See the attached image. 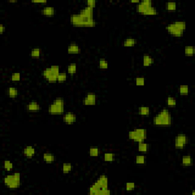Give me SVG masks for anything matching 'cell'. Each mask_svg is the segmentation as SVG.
I'll return each instance as SVG.
<instances>
[{
  "label": "cell",
  "instance_id": "e0dca14e",
  "mask_svg": "<svg viewBox=\"0 0 195 195\" xmlns=\"http://www.w3.org/2000/svg\"><path fill=\"white\" fill-rule=\"evenodd\" d=\"M80 14L82 15H84V16L88 17V18H94V8L86 6L80 11Z\"/></svg>",
  "mask_w": 195,
  "mask_h": 195
},
{
  "label": "cell",
  "instance_id": "bcb514c9",
  "mask_svg": "<svg viewBox=\"0 0 195 195\" xmlns=\"http://www.w3.org/2000/svg\"><path fill=\"white\" fill-rule=\"evenodd\" d=\"M8 2H9V3H17L18 1H17V0H9Z\"/></svg>",
  "mask_w": 195,
  "mask_h": 195
},
{
  "label": "cell",
  "instance_id": "60d3db41",
  "mask_svg": "<svg viewBox=\"0 0 195 195\" xmlns=\"http://www.w3.org/2000/svg\"><path fill=\"white\" fill-rule=\"evenodd\" d=\"M21 78H22V76H21V73L19 72H15L14 73L12 76H10V80L12 82H19L21 80Z\"/></svg>",
  "mask_w": 195,
  "mask_h": 195
},
{
  "label": "cell",
  "instance_id": "8fae6325",
  "mask_svg": "<svg viewBox=\"0 0 195 195\" xmlns=\"http://www.w3.org/2000/svg\"><path fill=\"white\" fill-rule=\"evenodd\" d=\"M97 102V95L93 92H88L86 94L82 99V104L85 106H94Z\"/></svg>",
  "mask_w": 195,
  "mask_h": 195
},
{
  "label": "cell",
  "instance_id": "9a60e30c",
  "mask_svg": "<svg viewBox=\"0 0 195 195\" xmlns=\"http://www.w3.org/2000/svg\"><path fill=\"white\" fill-rule=\"evenodd\" d=\"M35 153H36V149L32 146H27L26 147L22 149V154L25 155V157L28 158V159H32L34 156Z\"/></svg>",
  "mask_w": 195,
  "mask_h": 195
},
{
  "label": "cell",
  "instance_id": "7c38bea8",
  "mask_svg": "<svg viewBox=\"0 0 195 195\" xmlns=\"http://www.w3.org/2000/svg\"><path fill=\"white\" fill-rule=\"evenodd\" d=\"M76 120H77V116L72 111H68L63 114V121L66 125H72L75 124L76 122Z\"/></svg>",
  "mask_w": 195,
  "mask_h": 195
},
{
  "label": "cell",
  "instance_id": "f1b7e54d",
  "mask_svg": "<svg viewBox=\"0 0 195 195\" xmlns=\"http://www.w3.org/2000/svg\"><path fill=\"white\" fill-rule=\"evenodd\" d=\"M8 95L11 98H15L18 95V89L15 87H9L8 88Z\"/></svg>",
  "mask_w": 195,
  "mask_h": 195
},
{
  "label": "cell",
  "instance_id": "5bb4252c",
  "mask_svg": "<svg viewBox=\"0 0 195 195\" xmlns=\"http://www.w3.org/2000/svg\"><path fill=\"white\" fill-rule=\"evenodd\" d=\"M67 53L72 55L80 54L81 53V48L79 44H77L75 42H72L67 46Z\"/></svg>",
  "mask_w": 195,
  "mask_h": 195
},
{
  "label": "cell",
  "instance_id": "52a82bcc",
  "mask_svg": "<svg viewBox=\"0 0 195 195\" xmlns=\"http://www.w3.org/2000/svg\"><path fill=\"white\" fill-rule=\"evenodd\" d=\"M48 112L51 115H63L65 112L64 99L57 98L53 100L48 107Z\"/></svg>",
  "mask_w": 195,
  "mask_h": 195
},
{
  "label": "cell",
  "instance_id": "ba28073f",
  "mask_svg": "<svg viewBox=\"0 0 195 195\" xmlns=\"http://www.w3.org/2000/svg\"><path fill=\"white\" fill-rule=\"evenodd\" d=\"M128 138L137 143L143 142L147 138V130L144 128H136L128 132Z\"/></svg>",
  "mask_w": 195,
  "mask_h": 195
},
{
  "label": "cell",
  "instance_id": "7402d4cb",
  "mask_svg": "<svg viewBox=\"0 0 195 195\" xmlns=\"http://www.w3.org/2000/svg\"><path fill=\"white\" fill-rule=\"evenodd\" d=\"M138 114L142 117H148L150 114V108L148 106H140L138 108Z\"/></svg>",
  "mask_w": 195,
  "mask_h": 195
},
{
  "label": "cell",
  "instance_id": "d590c367",
  "mask_svg": "<svg viewBox=\"0 0 195 195\" xmlns=\"http://www.w3.org/2000/svg\"><path fill=\"white\" fill-rule=\"evenodd\" d=\"M3 168L6 172H11L13 169L14 165L10 160H5L3 162Z\"/></svg>",
  "mask_w": 195,
  "mask_h": 195
},
{
  "label": "cell",
  "instance_id": "277c9868",
  "mask_svg": "<svg viewBox=\"0 0 195 195\" xmlns=\"http://www.w3.org/2000/svg\"><path fill=\"white\" fill-rule=\"evenodd\" d=\"M136 12L138 14L145 16H154L158 15V11L151 0H142L136 5Z\"/></svg>",
  "mask_w": 195,
  "mask_h": 195
},
{
  "label": "cell",
  "instance_id": "7bdbcfd3",
  "mask_svg": "<svg viewBox=\"0 0 195 195\" xmlns=\"http://www.w3.org/2000/svg\"><path fill=\"white\" fill-rule=\"evenodd\" d=\"M32 3L34 4H46L47 3V1L46 0H32Z\"/></svg>",
  "mask_w": 195,
  "mask_h": 195
},
{
  "label": "cell",
  "instance_id": "e575fe53",
  "mask_svg": "<svg viewBox=\"0 0 195 195\" xmlns=\"http://www.w3.org/2000/svg\"><path fill=\"white\" fill-rule=\"evenodd\" d=\"M98 66L101 70H108V62L104 58H100L98 61Z\"/></svg>",
  "mask_w": 195,
  "mask_h": 195
},
{
  "label": "cell",
  "instance_id": "d6986e66",
  "mask_svg": "<svg viewBox=\"0 0 195 195\" xmlns=\"http://www.w3.org/2000/svg\"><path fill=\"white\" fill-rule=\"evenodd\" d=\"M193 165V159L190 155H184L182 157V165L189 167Z\"/></svg>",
  "mask_w": 195,
  "mask_h": 195
},
{
  "label": "cell",
  "instance_id": "9c48e42d",
  "mask_svg": "<svg viewBox=\"0 0 195 195\" xmlns=\"http://www.w3.org/2000/svg\"><path fill=\"white\" fill-rule=\"evenodd\" d=\"M189 142L188 136L185 134H178L175 137V148L178 150L184 149Z\"/></svg>",
  "mask_w": 195,
  "mask_h": 195
},
{
  "label": "cell",
  "instance_id": "484cf974",
  "mask_svg": "<svg viewBox=\"0 0 195 195\" xmlns=\"http://www.w3.org/2000/svg\"><path fill=\"white\" fill-rule=\"evenodd\" d=\"M179 94L182 96L188 95L190 92V88L188 85H181L178 88Z\"/></svg>",
  "mask_w": 195,
  "mask_h": 195
},
{
  "label": "cell",
  "instance_id": "1f68e13d",
  "mask_svg": "<svg viewBox=\"0 0 195 195\" xmlns=\"http://www.w3.org/2000/svg\"><path fill=\"white\" fill-rule=\"evenodd\" d=\"M115 154L113 152H105L104 154V161L107 162H114L115 160Z\"/></svg>",
  "mask_w": 195,
  "mask_h": 195
},
{
  "label": "cell",
  "instance_id": "83f0119b",
  "mask_svg": "<svg viewBox=\"0 0 195 195\" xmlns=\"http://www.w3.org/2000/svg\"><path fill=\"white\" fill-rule=\"evenodd\" d=\"M195 53V47L194 46L188 45L184 46V54L186 56H193Z\"/></svg>",
  "mask_w": 195,
  "mask_h": 195
},
{
  "label": "cell",
  "instance_id": "d4e9b609",
  "mask_svg": "<svg viewBox=\"0 0 195 195\" xmlns=\"http://www.w3.org/2000/svg\"><path fill=\"white\" fill-rule=\"evenodd\" d=\"M77 71V64L76 63H71L67 66V73L70 76H74Z\"/></svg>",
  "mask_w": 195,
  "mask_h": 195
},
{
  "label": "cell",
  "instance_id": "f35d334b",
  "mask_svg": "<svg viewBox=\"0 0 195 195\" xmlns=\"http://www.w3.org/2000/svg\"><path fill=\"white\" fill-rule=\"evenodd\" d=\"M146 79L144 76H137L135 78V84L136 86H144Z\"/></svg>",
  "mask_w": 195,
  "mask_h": 195
},
{
  "label": "cell",
  "instance_id": "f6af8a7d",
  "mask_svg": "<svg viewBox=\"0 0 195 195\" xmlns=\"http://www.w3.org/2000/svg\"><path fill=\"white\" fill-rule=\"evenodd\" d=\"M130 2L133 4H136V5H138V4L140 2V0H131Z\"/></svg>",
  "mask_w": 195,
  "mask_h": 195
},
{
  "label": "cell",
  "instance_id": "2e32d148",
  "mask_svg": "<svg viewBox=\"0 0 195 195\" xmlns=\"http://www.w3.org/2000/svg\"><path fill=\"white\" fill-rule=\"evenodd\" d=\"M40 12H41V15H44V16L50 18V17H53L55 15L56 9L53 6H45L42 8Z\"/></svg>",
  "mask_w": 195,
  "mask_h": 195
},
{
  "label": "cell",
  "instance_id": "d6a6232c",
  "mask_svg": "<svg viewBox=\"0 0 195 195\" xmlns=\"http://www.w3.org/2000/svg\"><path fill=\"white\" fill-rule=\"evenodd\" d=\"M166 102H167V105L169 106V108H175L177 105V100L171 95L168 96Z\"/></svg>",
  "mask_w": 195,
  "mask_h": 195
},
{
  "label": "cell",
  "instance_id": "4dcf8cb0",
  "mask_svg": "<svg viewBox=\"0 0 195 195\" xmlns=\"http://www.w3.org/2000/svg\"><path fill=\"white\" fill-rule=\"evenodd\" d=\"M88 154L91 157H98L101 154V150H100L99 148L91 147L89 148V150H88Z\"/></svg>",
  "mask_w": 195,
  "mask_h": 195
},
{
  "label": "cell",
  "instance_id": "44dd1931",
  "mask_svg": "<svg viewBox=\"0 0 195 195\" xmlns=\"http://www.w3.org/2000/svg\"><path fill=\"white\" fill-rule=\"evenodd\" d=\"M137 149L140 152L145 154L146 153V152H148V151L149 150V144L147 143V142H146L145 141L138 142Z\"/></svg>",
  "mask_w": 195,
  "mask_h": 195
},
{
  "label": "cell",
  "instance_id": "ffe728a7",
  "mask_svg": "<svg viewBox=\"0 0 195 195\" xmlns=\"http://www.w3.org/2000/svg\"><path fill=\"white\" fill-rule=\"evenodd\" d=\"M43 160L47 164L53 163L56 160V156L51 152H44L43 154Z\"/></svg>",
  "mask_w": 195,
  "mask_h": 195
},
{
  "label": "cell",
  "instance_id": "5b68a950",
  "mask_svg": "<svg viewBox=\"0 0 195 195\" xmlns=\"http://www.w3.org/2000/svg\"><path fill=\"white\" fill-rule=\"evenodd\" d=\"M4 184L6 188L10 190H15L21 187L22 181H21L20 172H14L12 174H8L3 178Z\"/></svg>",
  "mask_w": 195,
  "mask_h": 195
},
{
  "label": "cell",
  "instance_id": "603a6c76",
  "mask_svg": "<svg viewBox=\"0 0 195 195\" xmlns=\"http://www.w3.org/2000/svg\"><path fill=\"white\" fill-rule=\"evenodd\" d=\"M136 44H137V40L136 38H126L125 40H124V42H123V45L125 47H133L135 45H136Z\"/></svg>",
  "mask_w": 195,
  "mask_h": 195
},
{
  "label": "cell",
  "instance_id": "836d02e7",
  "mask_svg": "<svg viewBox=\"0 0 195 195\" xmlns=\"http://www.w3.org/2000/svg\"><path fill=\"white\" fill-rule=\"evenodd\" d=\"M68 73L67 72H60L57 77V82L59 83H63L67 80Z\"/></svg>",
  "mask_w": 195,
  "mask_h": 195
},
{
  "label": "cell",
  "instance_id": "8992f818",
  "mask_svg": "<svg viewBox=\"0 0 195 195\" xmlns=\"http://www.w3.org/2000/svg\"><path fill=\"white\" fill-rule=\"evenodd\" d=\"M60 73V66L58 65H52L50 67L45 68L42 71V76L48 82L55 83L57 82V77Z\"/></svg>",
  "mask_w": 195,
  "mask_h": 195
},
{
  "label": "cell",
  "instance_id": "cb8c5ba5",
  "mask_svg": "<svg viewBox=\"0 0 195 195\" xmlns=\"http://www.w3.org/2000/svg\"><path fill=\"white\" fill-rule=\"evenodd\" d=\"M41 56V50L40 47H34L30 52V56L32 59H39Z\"/></svg>",
  "mask_w": 195,
  "mask_h": 195
},
{
  "label": "cell",
  "instance_id": "b9f144b4",
  "mask_svg": "<svg viewBox=\"0 0 195 195\" xmlns=\"http://www.w3.org/2000/svg\"><path fill=\"white\" fill-rule=\"evenodd\" d=\"M86 4H87L88 7L94 8L96 6V1L95 0H88V1H87Z\"/></svg>",
  "mask_w": 195,
  "mask_h": 195
},
{
  "label": "cell",
  "instance_id": "8d00e7d4",
  "mask_svg": "<svg viewBox=\"0 0 195 195\" xmlns=\"http://www.w3.org/2000/svg\"><path fill=\"white\" fill-rule=\"evenodd\" d=\"M174 24H175L178 28L182 30V32H184L185 30H186V28H187V25H186V22H184V21H175L174 22Z\"/></svg>",
  "mask_w": 195,
  "mask_h": 195
},
{
  "label": "cell",
  "instance_id": "ee69618b",
  "mask_svg": "<svg viewBox=\"0 0 195 195\" xmlns=\"http://www.w3.org/2000/svg\"><path fill=\"white\" fill-rule=\"evenodd\" d=\"M5 31H6L5 26L4 25H2V24H1V25H0V34H3Z\"/></svg>",
  "mask_w": 195,
  "mask_h": 195
},
{
  "label": "cell",
  "instance_id": "3957f363",
  "mask_svg": "<svg viewBox=\"0 0 195 195\" xmlns=\"http://www.w3.org/2000/svg\"><path fill=\"white\" fill-rule=\"evenodd\" d=\"M173 123V118L169 110L164 108L154 116L152 124L158 127H169Z\"/></svg>",
  "mask_w": 195,
  "mask_h": 195
},
{
  "label": "cell",
  "instance_id": "4fadbf2b",
  "mask_svg": "<svg viewBox=\"0 0 195 195\" xmlns=\"http://www.w3.org/2000/svg\"><path fill=\"white\" fill-rule=\"evenodd\" d=\"M40 103L36 101H31L26 106L27 111L29 113H38L40 111Z\"/></svg>",
  "mask_w": 195,
  "mask_h": 195
},
{
  "label": "cell",
  "instance_id": "f546056e",
  "mask_svg": "<svg viewBox=\"0 0 195 195\" xmlns=\"http://www.w3.org/2000/svg\"><path fill=\"white\" fill-rule=\"evenodd\" d=\"M165 9L169 12H175L177 10V3L175 2H168L165 3Z\"/></svg>",
  "mask_w": 195,
  "mask_h": 195
},
{
  "label": "cell",
  "instance_id": "74e56055",
  "mask_svg": "<svg viewBox=\"0 0 195 195\" xmlns=\"http://www.w3.org/2000/svg\"><path fill=\"white\" fill-rule=\"evenodd\" d=\"M136 163L138 165H144L146 163V156L143 154H140V155H137L135 158Z\"/></svg>",
  "mask_w": 195,
  "mask_h": 195
},
{
  "label": "cell",
  "instance_id": "30bf717a",
  "mask_svg": "<svg viewBox=\"0 0 195 195\" xmlns=\"http://www.w3.org/2000/svg\"><path fill=\"white\" fill-rule=\"evenodd\" d=\"M165 29H166V31H167V32L169 34L175 37V38H182V37L183 36L184 33V32H182V30H180V29L174 24V22L169 24L167 26L165 27Z\"/></svg>",
  "mask_w": 195,
  "mask_h": 195
},
{
  "label": "cell",
  "instance_id": "7dc6e473",
  "mask_svg": "<svg viewBox=\"0 0 195 195\" xmlns=\"http://www.w3.org/2000/svg\"><path fill=\"white\" fill-rule=\"evenodd\" d=\"M192 195H195V190H192Z\"/></svg>",
  "mask_w": 195,
  "mask_h": 195
},
{
  "label": "cell",
  "instance_id": "7a4b0ae2",
  "mask_svg": "<svg viewBox=\"0 0 195 195\" xmlns=\"http://www.w3.org/2000/svg\"><path fill=\"white\" fill-rule=\"evenodd\" d=\"M70 22L76 28H94L96 26V22L94 18H88L80 13L70 15Z\"/></svg>",
  "mask_w": 195,
  "mask_h": 195
},
{
  "label": "cell",
  "instance_id": "ac0fdd59",
  "mask_svg": "<svg viewBox=\"0 0 195 195\" xmlns=\"http://www.w3.org/2000/svg\"><path fill=\"white\" fill-rule=\"evenodd\" d=\"M154 58L152 56H150L148 53H145L142 56V66L144 67H148V66H152L154 63Z\"/></svg>",
  "mask_w": 195,
  "mask_h": 195
},
{
  "label": "cell",
  "instance_id": "ab89813d",
  "mask_svg": "<svg viewBox=\"0 0 195 195\" xmlns=\"http://www.w3.org/2000/svg\"><path fill=\"white\" fill-rule=\"evenodd\" d=\"M136 188V184L134 182H127L125 184V189L128 192L133 191V190H135Z\"/></svg>",
  "mask_w": 195,
  "mask_h": 195
},
{
  "label": "cell",
  "instance_id": "4316f807",
  "mask_svg": "<svg viewBox=\"0 0 195 195\" xmlns=\"http://www.w3.org/2000/svg\"><path fill=\"white\" fill-rule=\"evenodd\" d=\"M73 170V165L71 162H64L62 165V171L63 174H69Z\"/></svg>",
  "mask_w": 195,
  "mask_h": 195
},
{
  "label": "cell",
  "instance_id": "6da1fadb",
  "mask_svg": "<svg viewBox=\"0 0 195 195\" xmlns=\"http://www.w3.org/2000/svg\"><path fill=\"white\" fill-rule=\"evenodd\" d=\"M111 194L108 178L106 175H100L88 188V194L90 195H109Z\"/></svg>",
  "mask_w": 195,
  "mask_h": 195
}]
</instances>
